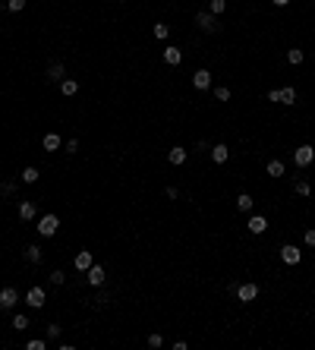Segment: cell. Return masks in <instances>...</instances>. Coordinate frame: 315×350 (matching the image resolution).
<instances>
[{
	"instance_id": "obj_1",
	"label": "cell",
	"mask_w": 315,
	"mask_h": 350,
	"mask_svg": "<svg viewBox=\"0 0 315 350\" xmlns=\"http://www.w3.org/2000/svg\"><path fill=\"white\" fill-rule=\"evenodd\" d=\"M57 230H60V218H57L54 211H47V215L38 218V234L41 237H57Z\"/></svg>"
},
{
	"instance_id": "obj_2",
	"label": "cell",
	"mask_w": 315,
	"mask_h": 350,
	"mask_svg": "<svg viewBox=\"0 0 315 350\" xmlns=\"http://www.w3.org/2000/svg\"><path fill=\"white\" fill-rule=\"evenodd\" d=\"M195 25H199L202 32H208V35H215V32L221 29L218 16H215V13H208V10H199V13H195Z\"/></svg>"
},
{
	"instance_id": "obj_3",
	"label": "cell",
	"mask_w": 315,
	"mask_h": 350,
	"mask_svg": "<svg viewBox=\"0 0 315 350\" xmlns=\"http://www.w3.org/2000/svg\"><path fill=\"white\" fill-rule=\"evenodd\" d=\"M268 101H277V104H296V89L293 85H284V89H271L268 92Z\"/></svg>"
},
{
	"instance_id": "obj_4",
	"label": "cell",
	"mask_w": 315,
	"mask_h": 350,
	"mask_svg": "<svg viewBox=\"0 0 315 350\" xmlns=\"http://www.w3.org/2000/svg\"><path fill=\"white\" fill-rule=\"evenodd\" d=\"M236 300L240 303H252L255 297H259V284H255V281H246V284H236Z\"/></svg>"
},
{
	"instance_id": "obj_5",
	"label": "cell",
	"mask_w": 315,
	"mask_h": 350,
	"mask_svg": "<svg viewBox=\"0 0 315 350\" xmlns=\"http://www.w3.org/2000/svg\"><path fill=\"white\" fill-rule=\"evenodd\" d=\"M312 161H315V149H312V145H300V149L293 151V164L296 167H309Z\"/></svg>"
},
{
	"instance_id": "obj_6",
	"label": "cell",
	"mask_w": 315,
	"mask_h": 350,
	"mask_svg": "<svg viewBox=\"0 0 315 350\" xmlns=\"http://www.w3.org/2000/svg\"><path fill=\"white\" fill-rule=\"evenodd\" d=\"M45 300H47V297H45V287L32 284V287H29V294H25V303H29L32 309H41V306H45Z\"/></svg>"
},
{
	"instance_id": "obj_7",
	"label": "cell",
	"mask_w": 315,
	"mask_h": 350,
	"mask_svg": "<svg viewBox=\"0 0 315 350\" xmlns=\"http://www.w3.org/2000/svg\"><path fill=\"white\" fill-rule=\"evenodd\" d=\"M85 281H89L91 287H101L107 281V271H104V265H95V262H91V268L85 271Z\"/></svg>"
},
{
	"instance_id": "obj_8",
	"label": "cell",
	"mask_w": 315,
	"mask_h": 350,
	"mask_svg": "<svg viewBox=\"0 0 315 350\" xmlns=\"http://www.w3.org/2000/svg\"><path fill=\"white\" fill-rule=\"evenodd\" d=\"M280 259L287 262V265H300V259H303V252H300V246H293V243H287V246H280Z\"/></svg>"
},
{
	"instance_id": "obj_9",
	"label": "cell",
	"mask_w": 315,
	"mask_h": 350,
	"mask_svg": "<svg viewBox=\"0 0 315 350\" xmlns=\"http://www.w3.org/2000/svg\"><path fill=\"white\" fill-rule=\"evenodd\" d=\"M16 303H19V290H16V287H3V290H0V309H13Z\"/></svg>"
},
{
	"instance_id": "obj_10",
	"label": "cell",
	"mask_w": 315,
	"mask_h": 350,
	"mask_svg": "<svg viewBox=\"0 0 315 350\" xmlns=\"http://www.w3.org/2000/svg\"><path fill=\"white\" fill-rule=\"evenodd\" d=\"M91 262H95V259H91V252H89V250H82V252H76V255H73V268H76V271H89V268H91Z\"/></svg>"
},
{
	"instance_id": "obj_11",
	"label": "cell",
	"mask_w": 315,
	"mask_h": 350,
	"mask_svg": "<svg viewBox=\"0 0 315 350\" xmlns=\"http://www.w3.org/2000/svg\"><path fill=\"white\" fill-rule=\"evenodd\" d=\"M164 63H167V66H180V63H183V50L177 48V45H167V48H164Z\"/></svg>"
},
{
	"instance_id": "obj_12",
	"label": "cell",
	"mask_w": 315,
	"mask_h": 350,
	"mask_svg": "<svg viewBox=\"0 0 315 350\" xmlns=\"http://www.w3.org/2000/svg\"><path fill=\"white\" fill-rule=\"evenodd\" d=\"M192 85H195L199 92H208V89H211V73H208V70H195V73H192Z\"/></svg>"
},
{
	"instance_id": "obj_13",
	"label": "cell",
	"mask_w": 315,
	"mask_h": 350,
	"mask_svg": "<svg viewBox=\"0 0 315 350\" xmlns=\"http://www.w3.org/2000/svg\"><path fill=\"white\" fill-rule=\"evenodd\" d=\"M186 158H189V151H186L183 145H174V149L167 151V161H170V164H174V167H180V164H186Z\"/></svg>"
},
{
	"instance_id": "obj_14",
	"label": "cell",
	"mask_w": 315,
	"mask_h": 350,
	"mask_svg": "<svg viewBox=\"0 0 315 350\" xmlns=\"http://www.w3.org/2000/svg\"><path fill=\"white\" fill-rule=\"evenodd\" d=\"M246 227H249V234L259 237V234H265V230H268V218H265V215H252Z\"/></svg>"
},
{
	"instance_id": "obj_15",
	"label": "cell",
	"mask_w": 315,
	"mask_h": 350,
	"mask_svg": "<svg viewBox=\"0 0 315 350\" xmlns=\"http://www.w3.org/2000/svg\"><path fill=\"white\" fill-rule=\"evenodd\" d=\"M230 158V149H227L224 142H218V145H211V161L215 164H224V161Z\"/></svg>"
},
{
	"instance_id": "obj_16",
	"label": "cell",
	"mask_w": 315,
	"mask_h": 350,
	"mask_svg": "<svg viewBox=\"0 0 315 350\" xmlns=\"http://www.w3.org/2000/svg\"><path fill=\"white\" fill-rule=\"evenodd\" d=\"M41 145H45V151H60L63 149V139L57 133H47L45 139H41Z\"/></svg>"
},
{
	"instance_id": "obj_17",
	"label": "cell",
	"mask_w": 315,
	"mask_h": 350,
	"mask_svg": "<svg viewBox=\"0 0 315 350\" xmlns=\"http://www.w3.org/2000/svg\"><path fill=\"white\" fill-rule=\"evenodd\" d=\"M19 218L22 221H35L38 218V205L35 202H19Z\"/></svg>"
},
{
	"instance_id": "obj_18",
	"label": "cell",
	"mask_w": 315,
	"mask_h": 350,
	"mask_svg": "<svg viewBox=\"0 0 315 350\" xmlns=\"http://www.w3.org/2000/svg\"><path fill=\"white\" fill-rule=\"evenodd\" d=\"M63 76H66V66H63L60 60L47 66V79H50V82H63Z\"/></svg>"
},
{
	"instance_id": "obj_19",
	"label": "cell",
	"mask_w": 315,
	"mask_h": 350,
	"mask_svg": "<svg viewBox=\"0 0 315 350\" xmlns=\"http://www.w3.org/2000/svg\"><path fill=\"white\" fill-rule=\"evenodd\" d=\"M41 259H45V250H41V246H29V250H25V262H32V265H38Z\"/></svg>"
},
{
	"instance_id": "obj_20",
	"label": "cell",
	"mask_w": 315,
	"mask_h": 350,
	"mask_svg": "<svg viewBox=\"0 0 315 350\" xmlns=\"http://www.w3.org/2000/svg\"><path fill=\"white\" fill-rule=\"evenodd\" d=\"M38 177H41V174H38V167H32V164H29V167H22L19 180H22V183H38Z\"/></svg>"
},
{
	"instance_id": "obj_21",
	"label": "cell",
	"mask_w": 315,
	"mask_h": 350,
	"mask_svg": "<svg viewBox=\"0 0 315 350\" xmlns=\"http://www.w3.org/2000/svg\"><path fill=\"white\" fill-rule=\"evenodd\" d=\"M268 177H287L284 161H268Z\"/></svg>"
},
{
	"instance_id": "obj_22",
	"label": "cell",
	"mask_w": 315,
	"mask_h": 350,
	"mask_svg": "<svg viewBox=\"0 0 315 350\" xmlns=\"http://www.w3.org/2000/svg\"><path fill=\"white\" fill-rule=\"evenodd\" d=\"M252 205H255V202H252L249 193H240V196H236V208H240V211H252Z\"/></svg>"
},
{
	"instance_id": "obj_23",
	"label": "cell",
	"mask_w": 315,
	"mask_h": 350,
	"mask_svg": "<svg viewBox=\"0 0 315 350\" xmlns=\"http://www.w3.org/2000/svg\"><path fill=\"white\" fill-rule=\"evenodd\" d=\"M60 92H63L66 98H73L76 92H79V82H76V79H63V82H60Z\"/></svg>"
},
{
	"instance_id": "obj_24",
	"label": "cell",
	"mask_w": 315,
	"mask_h": 350,
	"mask_svg": "<svg viewBox=\"0 0 315 350\" xmlns=\"http://www.w3.org/2000/svg\"><path fill=\"white\" fill-rule=\"evenodd\" d=\"M151 35H155L158 41H164V38L170 35V25H164V22H155V25H151Z\"/></svg>"
},
{
	"instance_id": "obj_25",
	"label": "cell",
	"mask_w": 315,
	"mask_h": 350,
	"mask_svg": "<svg viewBox=\"0 0 315 350\" xmlns=\"http://www.w3.org/2000/svg\"><path fill=\"white\" fill-rule=\"evenodd\" d=\"M306 60V54H303V50L300 48H290V50H287V63H293V66H300Z\"/></svg>"
},
{
	"instance_id": "obj_26",
	"label": "cell",
	"mask_w": 315,
	"mask_h": 350,
	"mask_svg": "<svg viewBox=\"0 0 315 350\" xmlns=\"http://www.w3.org/2000/svg\"><path fill=\"white\" fill-rule=\"evenodd\" d=\"M293 193H296V196H312V183H309V180H296V183H293Z\"/></svg>"
},
{
	"instance_id": "obj_27",
	"label": "cell",
	"mask_w": 315,
	"mask_h": 350,
	"mask_svg": "<svg viewBox=\"0 0 315 350\" xmlns=\"http://www.w3.org/2000/svg\"><path fill=\"white\" fill-rule=\"evenodd\" d=\"M13 328H16V331H25V328H29V315L16 312V315H13Z\"/></svg>"
},
{
	"instance_id": "obj_28",
	"label": "cell",
	"mask_w": 315,
	"mask_h": 350,
	"mask_svg": "<svg viewBox=\"0 0 315 350\" xmlns=\"http://www.w3.org/2000/svg\"><path fill=\"white\" fill-rule=\"evenodd\" d=\"M227 10V0H208V13H215V16H221Z\"/></svg>"
},
{
	"instance_id": "obj_29",
	"label": "cell",
	"mask_w": 315,
	"mask_h": 350,
	"mask_svg": "<svg viewBox=\"0 0 315 350\" xmlns=\"http://www.w3.org/2000/svg\"><path fill=\"white\" fill-rule=\"evenodd\" d=\"M303 243L309 246V250H315V227H306V234H303Z\"/></svg>"
},
{
	"instance_id": "obj_30",
	"label": "cell",
	"mask_w": 315,
	"mask_h": 350,
	"mask_svg": "<svg viewBox=\"0 0 315 350\" xmlns=\"http://www.w3.org/2000/svg\"><path fill=\"white\" fill-rule=\"evenodd\" d=\"M6 10H10V13H22L25 10V0H6Z\"/></svg>"
},
{
	"instance_id": "obj_31",
	"label": "cell",
	"mask_w": 315,
	"mask_h": 350,
	"mask_svg": "<svg viewBox=\"0 0 315 350\" xmlns=\"http://www.w3.org/2000/svg\"><path fill=\"white\" fill-rule=\"evenodd\" d=\"M63 281H66V275H63L60 268H54V271H50V284H54V287H60Z\"/></svg>"
},
{
	"instance_id": "obj_32",
	"label": "cell",
	"mask_w": 315,
	"mask_h": 350,
	"mask_svg": "<svg viewBox=\"0 0 315 350\" xmlns=\"http://www.w3.org/2000/svg\"><path fill=\"white\" fill-rule=\"evenodd\" d=\"M215 98H218V101H230V89H227V85H218V89H215Z\"/></svg>"
},
{
	"instance_id": "obj_33",
	"label": "cell",
	"mask_w": 315,
	"mask_h": 350,
	"mask_svg": "<svg viewBox=\"0 0 315 350\" xmlns=\"http://www.w3.org/2000/svg\"><path fill=\"white\" fill-rule=\"evenodd\" d=\"M57 338H60V325L50 322V325H47V341H57Z\"/></svg>"
},
{
	"instance_id": "obj_34",
	"label": "cell",
	"mask_w": 315,
	"mask_h": 350,
	"mask_svg": "<svg viewBox=\"0 0 315 350\" xmlns=\"http://www.w3.org/2000/svg\"><path fill=\"white\" fill-rule=\"evenodd\" d=\"M25 347H29V350H45V347H47V341H41V338H32Z\"/></svg>"
},
{
	"instance_id": "obj_35",
	"label": "cell",
	"mask_w": 315,
	"mask_h": 350,
	"mask_svg": "<svg viewBox=\"0 0 315 350\" xmlns=\"http://www.w3.org/2000/svg\"><path fill=\"white\" fill-rule=\"evenodd\" d=\"M0 193H6V196H16V193H19V186H16L13 180H6V183H3V190H0Z\"/></svg>"
},
{
	"instance_id": "obj_36",
	"label": "cell",
	"mask_w": 315,
	"mask_h": 350,
	"mask_svg": "<svg viewBox=\"0 0 315 350\" xmlns=\"http://www.w3.org/2000/svg\"><path fill=\"white\" fill-rule=\"evenodd\" d=\"M63 149H66V155H76V151H79V142H76V139H70V142L63 145Z\"/></svg>"
},
{
	"instance_id": "obj_37",
	"label": "cell",
	"mask_w": 315,
	"mask_h": 350,
	"mask_svg": "<svg viewBox=\"0 0 315 350\" xmlns=\"http://www.w3.org/2000/svg\"><path fill=\"white\" fill-rule=\"evenodd\" d=\"M161 344H164V338H161V335H148V347H161Z\"/></svg>"
},
{
	"instance_id": "obj_38",
	"label": "cell",
	"mask_w": 315,
	"mask_h": 350,
	"mask_svg": "<svg viewBox=\"0 0 315 350\" xmlns=\"http://www.w3.org/2000/svg\"><path fill=\"white\" fill-rule=\"evenodd\" d=\"M164 196H167V199H177V196H180V190H177V186H167Z\"/></svg>"
},
{
	"instance_id": "obj_39",
	"label": "cell",
	"mask_w": 315,
	"mask_h": 350,
	"mask_svg": "<svg viewBox=\"0 0 315 350\" xmlns=\"http://www.w3.org/2000/svg\"><path fill=\"white\" fill-rule=\"evenodd\" d=\"M271 3H274V6H287V3H290V0H271Z\"/></svg>"
},
{
	"instance_id": "obj_40",
	"label": "cell",
	"mask_w": 315,
	"mask_h": 350,
	"mask_svg": "<svg viewBox=\"0 0 315 350\" xmlns=\"http://www.w3.org/2000/svg\"><path fill=\"white\" fill-rule=\"evenodd\" d=\"M0 190H3V183H0Z\"/></svg>"
},
{
	"instance_id": "obj_41",
	"label": "cell",
	"mask_w": 315,
	"mask_h": 350,
	"mask_svg": "<svg viewBox=\"0 0 315 350\" xmlns=\"http://www.w3.org/2000/svg\"><path fill=\"white\" fill-rule=\"evenodd\" d=\"M0 3H3V0H0Z\"/></svg>"
}]
</instances>
